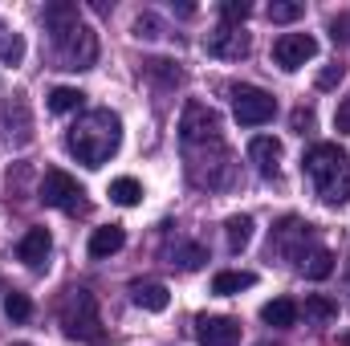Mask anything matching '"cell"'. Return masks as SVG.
I'll list each match as a JSON object with an SVG mask.
<instances>
[{
	"label": "cell",
	"instance_id": "6da1fadb",
	"mask_svg": "<svg viewBox=\"0 0 350 346\" xmlns=\"http://www.w3.org/2000/svg\"><path fill=\"white\" fill-rule=\"evenodd\" d=\"M45 29L53 37V53H57L62 70H90L98 62V37L78 16V4H70V0L45 4Z\"/></svg>",
	"mask_w": 350,
	"mask_h": 346
},
{
	"label": "cell",
	"instance_id": "7a4b0ae2",
	"mask_svg": "<svg viewBox=\"0 0 350 346\" xmlns=\"http://www.w3.org/2000/svg\"><path fill=\"white\" fill-rule=\"evenodd\" d=\"M66 147H70V155H74L78 163L102 168V163L122 147V122H118V114H114V110H86V114L70 127Z\"/></svg>",
	"mask_w": 350,
	"mask_h": 346
},
{
	"label": "cell",
	"instance_id": "3957f363",
	"mask_svg": "<svg viewBox=\"0 0 350 346\" xmlns=\"http://www.w3.org/2000/svg\"><path fill=\"white\" fill-rule=\"evenodd\" d=\"M301 168L314 179V191H318L322 204H347L350 200V155L342 147L318 143V147H310Z\"/></svg>",
	"mask_w": 350,
	"mask_h": 346
},
{
	"label": "cell",
	"instance_id": "277c9868",
	"mask_svg": "<svg viewBox=\"0 0 350 346\" xmlns=\"http://www.w3.org/2000/svg\"><path fill=\"white\" fill-rule=\"evenodd\" d=\"M62 326L70 338L90 346H102V318H98V302L90 289H70V297L62 302Z\"/></svg>",
	"mask_w": 350,
	"mask_h": 346
},
{
	"label": "cell",
	"instance_id": "5b68a950",
	"mask_svg": "<svg viewBox=\"0 0 350 346\" xmlns=\"http://www.w3.org/2000/svg\"><path fill=\"white\" fill-rule=\"evenodd\" d=\"M41 200H45L49 208H57V212H86V191H82V183L70 172H62V168H49V172H45V179H41Z\"/></svg>",
	"mask_w": 350,
	"mask_h": 346
},
{
	"label": "cell",
	"instance_id": "8992f818",
	"mask_svg": "<svg viewBox=\"0 0 350 346\" xmlns=\"http://www.w3.org/2000/svg\"><path fill=\"white\" fill-rule=\"evenodd\" d=\"M232 114L241 127H265L277 114V98L261 86H237L232 90Z\"/></svg>",
	"mask_w": 350,
	"mask_h": 346
},
{
	"label": "cell",
	"instance_id": "52a82bcc",
	"mask_svg": "<svg viewBox=\"0 0 350 346\" xmlns=\"http://www.w3.org/2000/svg\"><path fill=\"white\" fill-rule=\"evenodd\" d=\"M179 139L183 147H196V143H216L220 139V114L204 102H187L183 118H179Z\"/></svg>",
	"mask_w": 350,
	"mask_h": 346
},
{
	"label": "cell",
	"instance_id": "ba28073f",
	"mask_svg": "<svg viewBox=\"0 0 350 346\" xmlns=\"http://www.w3.org/2000/svg\"><path fill=\"white\" fill-rule=\"evenodd\" d=\"M314 53H318V41H314L310 33H281V37L273 41V62H277L281 70H301Z\"/></svg>",
	"mask_w": 350,
	"mask_h": 346
},
{
	"label": "cell",
	"instance_id": "9c48e42d",
	"mask_svg": "<svg viewBox=\"0 0 350 346\" xmlns=\"http://www.w3.org/2000/svg\"><path fill=\"white\" fill-rule=\"evenodd\" d=\"M249 49H253V41L237 25H220L216 33H208V53L220 62H241V57H249Z\"/></svg>",
	"mask_w": 350,
	"mask_h": 346
},
{
	"label": "cell",
	"instance_id": "30bf717a",
	"mask_svg": "<svg viewBox=\"0 0 350 346\" xmlns=\"http://www.w3.org/2000/svg\"><path fill=\"white\" fill-rule=\"evenodd\" d=\"M196 338L204 346H237L241 343V322L224 314H204L196 322Z\"/></svg>",
	"mask_w": 350,
	"mask_h": 346
},
{
	"label": "cell",
	"instance_id": "8fae6325",
	"mask_svg": "<svg viewBox=\"0 0 350 346\" xmlns=\"http://www.w3.org/2000/svg\"><path fill=\"white\" fill-rule=\"evenodd\" d=\"M249 159H253V168L261 175H277L281 172V143L273 135H257L249 143Z\"/></svg>",
	"mask_w": 350,
	"mask_h": 346
},
{
	"label": "cell",
	"instance_id": "7c38bea8",
	"mask_svg": "<svg viewBox=\"0 0 350 346\" xmlns=\"http://www.w3.org/2000/svg\"><path fill=\"white\" fill-rule=\"evenodd\" d=\"M131 297H135V306L147 310V314H163V310L172 306V293H167V285H159V281H135V285H131Z\"/></svg>",
	"mask_w": 350,
	"mask_h": 346
},
{
	"label": "cell",
	"instance_id": "4fadbf2b",
	"mask_svg": "<svg viewBox=\"0 0 350 346\" xmlns=\"http://www.w3.org/2000/svg\"><path fill=\"white\" fill-rule=\"evenodd\" d=\"M49 249H53L49 232H45V228H29V232H25V241L16 245V257L25 261L29 269H41V265H45V257H49Z\"/></svg>",
	"mask_w": 350,
	"mask_h": 346
},
{
	"label": "cell",
	"instance_id": "5bb4252c",
	"mask_svg": "<svg viewBox=\"0 0 350 346\" xmlns=\"http://www.w3.org/2000/svg\"><path fill=\"white\" fill-rule=\"evenodd\" d=\"M297 302L293 297H273V302H265L261 306V322L265 326H277V330H289V326H297Z\"/></svg>",
	"mask_w": 350,
	"mask_h": 346
},
{
	"label": "cell",
	"instance_id": "9a60e30c",
	"mask_svg": "<svg viewBox=\"0 0 350 346\" xmlns=\"http://www.w3.org/2000/svg\"><path fill=\"white\" fill-rule=\"evenodd\" d=\"M122 245H126V232H122L118 224L94 228V237H90V257H94V261H106V257H114Z\"/></svg>",
	"mask_w": 350,
	"mask_h": 346
},
{
	"label": "cell",
	"instance_id": "2e32d148",
	"mask_svg": "<svg viewBox=\"0 0 350 346\" xmlns=\"http://www.w3.org/2000/svg\"><path fill=\"white\" fill-rule=\"evenodd\" d=\"M293 261H297V269H301L306 277H314V281H322V277L334 273V257H330V249H310V253L301 249Z\"/></svg>",
	"mask_w": 350,
	"mask_h": 346
},
{
	"label": "cell",
	"instance_id": "e0dca14e",
	"mask_svg": "<svg viewBox=\"0 0 350 346\" xmlns=\"http://www.w3.org/2000/svg\"><path fill=\"white\" fill-rule=\"evenodd\" d=\"M253 285H257V277H253V273H245V269H224V273H216V277H212V293H220V297H232V293L253 289Z\"/></svg>",
	"mask_w": 350,
	"mask_h": 346
},
{
	"label": "cell",
	"instance_id": "ac0fdd59",
	"mask_svg": "<svg viewBox=\"0 0 350 346\" xmlns=\"http://www.w3.org/2000/svg\"><path fill=\"white\" fill-rule=\"evenodd\" d=\"M224 232H228V249H232V253L249 249V241H253V216H228Z\"/></svg>",
	"mask_w": 350,
	"mask_h": 346
},
{
	"label": "cell",
	"instance_id": "d6986e66",
	"mask_svg": "<svg viewBox=\"0 0 350 346\" xmlns=\"http://www.w3.org/2000/svg\"><path fill=\"white\" fill-rule=\"evenodd\" d=\"M110 200H114V204H122V208H135V204L143 200V183H139V179H131V175H122V179H114V183H110Z\"/></svg>",
	"mask_w": 350,
	"mask_h": 346
},
{
	"label": "cell",
	"instance_id": "ffe728a7",
	"mask_svg": "<svg viewBox=\"0 0 350 346\" xmlns=\"http://www.w3.org/2000/svg\"><path fill=\"white\" fill-rule=\"evenodd\" d=\"M82 102H86V94L74 90V86H57L49 94V110H53V114H70V110H78Z\"/></svg>",
	"mask_w": 350,
	"mask_h": 346
},
{
	"label": "cell",
	"instance_id": "44dd1931",
	"mask_svg": "<svg viewBox=\"0 0 350 346\" xmlns=\"http://www.w3.org/2000/svg\"><path fill=\"white\" fill-rule=\"evenodd\" d=\"M301 16H306V4H297V0H273L269 4V21L273 25H293Z\"/></svg>",
	"mask_w": 350,
	"mask_h": 346
},
{
	"label": "cell",
	"instance_id": "7402d4cb",
	"mask_svg": "<svg viewBox=\"0 0 350 346\" xmlns=\"http://www.w3.org/2000/svg\"><path fill=\"white\" fill-rule=\"evenodd\" d=\"M306 318H310V322H334V318H338V302L314 293V297H306Z\"/></svg>",
	"mask_w": 350,
	"mask_h": 346
},
{
	"label": "cell",
	"instance_id": "603a6c76",
	"mask_svg": "<svg viewBox=\"0 0 350 346\" xmlns=\"http://www.w3.org/2000/svg\"><path fill=\"white\" fill-rule=\"evenodd\" d=\"M172 257H175L172 265H179V269H187V273H191V269H200V265L208 261V253H204L200 245H179V249H175Z\"/></svg>",
	"mask_w": 350,
	"mask_h": 346
},
{
	"label": "cell",
	"instance_id": "cb8c5ba5",
	"mask_svg": "<svg viewBox=\"0 0 350 346\" xmlns=\"http://www.w3.org/2000/svg\"><path fill=\"white\" fill-rule=\"evenodd\" d=\"M249 12H253V4H249V0H224V4H220L224 25H237V29L249 21Z\"/></svg>",
	"mask_w": 350,
	"mask_h": 346
},
{
	"label": "cell",
	"instance_id": "d4e9b609",
	"mask_svg": "<svg viewBox=\"0 0 350 346\" xmlns=\"http://www.w3.org/2000/svg\"><path fill=\"white\" fill-rule=\"evenodd\" d=\"M4 314H8V322H25L33 314V302L25 293H4Z\"/></svg>",
	"mask_w": 350,
	"mask_h": 346
},
{
	"label": "cell",
	"instance_id": "484cf974",
	"mask_svg": "<svg viewBox=\"0 0 350 346\" xmlns=\"http://www.w3.org/2000/svg\"><path fill=\"white\" fill-rule=\"evenodd\" d=\"M135 37H139V41H155V37H163V21H159L155 12H143V16L135 21Z\"/></svg>",
	"mask_w": 350,
	"mask_h": 346
},
{
	"label": "cell",
	"instance_id": "4316f807",
	"mask_svg": "<svg viewBox=\"0 0 350 346\" xmlns=\"http://www.w3.org/2000/svg\"><path fill=\"white\" fill-rule=\"evenodd\" d=\"M0 57H4L8 66H16V62L25 57V41H21V33H12V37L0 41Z\"/></svg>",
	"mask_w": 350,
	"mask_h": 346
},
{
	"label": "cell",
	"instance_id": "83f0119b",
	"mask_svg": "<svg viewBox=\"0 0 350 346\" xmlns=\"http://www.w3.org/2000/svg\"><path fill=\"white\" fill-rule=\"evenodd\" d=\"M338 82H342V66H330V70L318 74V90H330V86H338Z\"/></svg>",
	"mask_w": 350,
	"mask_h": 346
},
{
	"label": "cell",
	"instance_id": "f1b7e54d",
	"mask_svg": "<svg viewBox=\"0 0 350 346\" xmlns=\"http://www.w3.org/2000/svg\"><path fill=\"white\" fill-rule=\"evenodd\" d=\"M334 127H338L342 135H350V98H342V102H338V114H334Z\"/></svg>",
	"mask_w": 350,
	"mask_h": 346
},
{
	"label": "cell",
	"instance_id": "f546056e",
	"mask_svg": "<svg viewBox=\"0 0 350 346\" xmlns=\"http://www.w3.org/2000/svg\"><path fill=\"white\" fill-rule=\"evenodd\" d=\"M310 122H314V114H310V110H297V114H293V131H301V135H306V127H310Z\"/></svg>",
	"mask_w": 350,
	"mask_h": 346
},
{
	"label": "cell",
	"instance_id": "4dcf8cb0",
	"mask_svg": "<svg viewBox=\"0 0 350 346\" xmlns=\"http://www.w3.org/2000/svg\"><path fill=\"white\" fill-rule=\"evenodd\" d=\"M342 346H350V334H342Z\"/></svg>",
	"mask_w": 350,
	"mask_h": 346
},
{
	"label": "cell",
	"instance_id": "1f68e13d",
	"mask_svg": "<svg viewBox=\"0 0 350 346\" xmlns=\"http://www.w3.org/2000/svg\"><path fill=\"white\" fill-rule=\"evenodd\" d=\"M12 346H29V343H12Z\"/></svg>",
	"mask_w": 350,
	"mask_h": 346
}]
</instances>
